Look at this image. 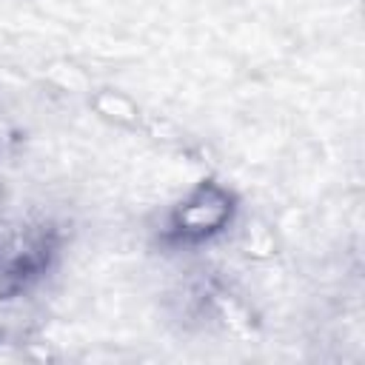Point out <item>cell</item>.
Instances as JSON below:
<instances>
[{"instance_id": "cell-2", "label": "cell", "mask_w": 365, "mask_h": 365, "mask_svg": "<svg viewBox=\"0 0 365 365\" xmlns=\"http://www.w3.org/2000/svg\"><path fill=\"white\" fill-rule=\"evenodd\" d=\"M237 214H240V200L228 185L217 180H200L168 208L163 220L160 242L171 248L208 245L234 225Z\"/></svg>"}, {"instance_id": "cell-3", "label": "cell", "mask_w": 365, "mask_h": 365, "mask_svg": "<svg viewBox=\"0 0 365 365\" xmlns=\"http://www.w3.org/2000/svg\"><path fill=\"white\" fill-rule=\"evenodd\" d=\"M37 328L40 314L29 291H0V351L29 345Z\"/></svg>"}, {"instance_id": "cell-1", "label": "cell", "mask_w": 365, "mask_h": 365, "mask_svg": "<svg viewBox=\"0 0 365 365\" xmlns=\"http://www.w3.org/2000/svg\"><path fill=\"white\" fill-rule=\"evenodd\" d=\"M63 254V231L46 217L0 220V291H31Z\"/></svg>"}]
</instances>
